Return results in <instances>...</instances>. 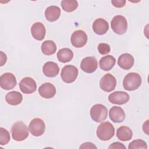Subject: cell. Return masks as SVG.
Here are the masks:
<instances>
[{
	"label": "cell",
	"mask_w": 149,
	"mask_h": 149,
	"mask_svg": "<svg viewBox=\"0 0 149 149\" xmlns=\"http://www.w3.org/2000/svg\"><path fill=\"white\" fill-rule=\"evenodd\" d=\"M116 86V79L111 73H107L101 77L100 81V88L105 92L113 91Z\"/></svg>",
	"instance_id": "8"
},
{
	"label": "cell",
	"mask_w": 149,
	"mask_h": 149,
	"mask_svg": "<svg viewBox=\"0 0 149 149\" xmlns=\"http://www.w3.org/2000/svg\"><path fill=\"white\" fill-rule=\"evenodd\" d=\"M70 41L73 47L76 48H81L84 47L87 42V36L83 30H76L71 36Z\"/></svg>",
	"instance_id": "9"
},
{
	"label": "cell",
	"mask_w": 149,
	"mask_h": 149,
	"mask_svg": "<svg viewBox=\"0 0 149 149\" xmlns=\"http://www.w3.org/2000/svg\"><path fill=\"white\" fill-rule=\"evenodd\" d=\"M55 87L50 83H45L42 84L38 88V93L41 97L44 98H51L56 94Z\"/></svg>",
	"instance_id": "14"
},
{
	"label": "cell",
	"mask_w": 149,
	"mask_h": 149,
	"mask_svg": "<svg viewBox=\"0 0 149 149\" xmlns=\"http://www.w3.org/2000/svg\"><path fill=\"white\" fill-rule=\"evenodd\" d=\"M22 94L16 91L9 92L5 95L6 102L10 105H17L22 102Z\"/></svg>",
	"instance_id": "21"
},
{
	"label": "cell",
	"mask_w": 149,
	"mask_h": 149,
	"mask_svg": "<svg viewBox=\"0 0 149 149\" xmlns=\"http://www.w3.org/2000/svg\"><path fill=\"white\" fill-rule=\"evenodd\" d=\"M19 87L23 93L31 94L36 91L37 84L33 78L26 77L20 81Z\"/></svg>",
	"instance_id": "11"
},
{
	"label": "cell",
	"mask_w": 149,
	"mask_h": 149,
	"mask_svg": "<svg viewBox=\"0 0 149 149\" xmlns=\"http://www.w3.org/2000/svg\"><path fill=\"white\" fill-rule=\"evenodd\" d=\"M6 55L3 52L1 51V66H3L6 62Z\"/></svg>",
	"instance_id": "33"
},
{
	"label": "cell",
	"mask_w": 149,
	"mask_h": 149,
	"mask_svg": "<svg viewBox=\"0 0 149 149\" xmlns=\"http://www.w3.org/2000/svg\"><path fill=\"white\" fill-rule=\"evenodd\" d=\"M78 75L77 68L71 65H65L62 69L61 76L62 80L66 83L73 82Z\"/></svg>",
	"instance_id": "6"
},
{
	"label": "cell",
	"mask_w": 149,
	"mask_h": 149,
	"mask_svg": "<svg viewBox=\"0 0 149 149\" xmlns=\"http://www.w3.org/2000/svg\"><path fill=\"white\" fill-rule=\"evenodd\" d=\"M141 77L136 72H130L126 74L123 81L124 88L127 91H134L137 89L141 85Z\"/></svg>",
	"instance_id": "1"
},
{
	"label": "cell",
	"mask_w": 149,
	"mask_h": 149,
	"mask_svg": "<svg viewBox=\"0 0 149 149\" xmlns=\"http://www.w3.org/2000/svg\"><path fill=\"white\" fill-rule=\"evenodd\" d=\"M111 3L113 6L116 8H122L126 4L125 0H113L111 1Z\"/></svg>",
	"instance_id": "30"
},
{
	"label": "cell",
	"mask_w": 149,
	"mask_h": 149,
	"mask_svg": "<svg viewBox=\"0 0 149 149\" xmlns=\"http://www.w3.org/2000/svg\"><path fill=\"white\" fill-rule=\"evenodd\" d=\"M148 120H147L145 123H143V130L144 133H146L147 134H148Z\"/></svg>",
	"instance_id": "34"
},
{
	"label": "cell",
	"mask_w": 149,
	"mask_h": 149,
	"mask_svg": "<svg viewBox=\"0 0 149 149\" xmlns=\"http://www.w3.org/2000/svg\"><path fill=\"white\" fill-rule=\"evenodd\" d=\"M42 72L47 77H54L59 73V68L55 62L51 61L47 62L42 67Z\"/></svg>",
	"instance_id": "19"
},
{
	"label": "cell",
	"mask_w": 149,
	"mask_h": 149,
	"mask_svg": "<svg viewBox=\"0 0 149 149\" xmlns=\"http://www.w3.org/2000/svg\"><path fill=\"white\" fill-rule=\"evenodd\" d=\"M61 15V9L57 6H49L45 10V16L49 22H54L58 20Z\"/></svg>",
	"instance_id": "20"
},
{
	"label": "cell",
	"mask_w": 149,
	"mask_h": 149,
	"mask_svg": "<svg viewBox=\"0 0 149 149\" xmlns=\"http://www.w3.org/2000/svg\"><path fill=\"white\" fill-rule=\"evenodd\" d=\"M29 130L30 133L36 137L42 135L45 130V125L43 120L36 118L31 120L29 125Z\"/></svg>",
	"instance_id": "7"
},
{
	"label": "cell",
	"mask_w": 149,
	"mask_h": 149,
	"mask_svg": "<svg viewBox=\"0 0 149 149\" xmlns=\"http://www.w3.org/2000/svg\"><path fill=\"white\" fill-rule=\"evenodd\" d=\"M133 132L130 128L126 126L119 127L116 130V137L121 141H129L132 139Z\"/></svg>",
	"instance_id": "23"
},
{
	"label": "cell",
	"mask_w": 149,
	"mask_h": 149,
	"mask_svg": "<svg viewBox=\"0 0 149 149\" xmlns=\"http://www.w3.org/2000/svg\"><path fill=\"white\" fill-rule=\"evenodd\" d=\"M98 51L101 55H106L109 53L111 48L109 44L107 43H100L98 45Z\"/></svg>",
	"instance_id": "29"
},
{
	"label": "cell",
	"mask_w": 149,
	"mask_h": 149,
	"mask_svg": "<svg viewBox=\"0 0 149 149\" xmlns=\"http://www.w3.org/2000/svg\"><path fill=\"white\" fill-rule=\"evenodd\" d=\"M111 28L114 33L122 35L126 33L127 29V22L122 15H116L111 20Z\"/></svg>",
	"instance_id": "4"
},
{
	"label": "cell",
	"mask_w": 149,
	"mask_h": 149,
	"mask_svg": "<svg viewBox=\"0 0 149 149\" xmlns=\"http://www.w3.org/2000/svg\"><path fill=\"white\" fill-rule=\"evenodd\" d=\"M12 138L17 141H21L25 140L29 136V130L26 124L18 121L15 122L11 128Z\"/></svg>",
	"instance_id": "2"
},
{
	"label": "cell",
	"mask_w": 149,
	"mask_h": 149,
	"mask_svg": "<svg viewBox=\"0 0 149 149\" xmlns=\"http://www.w3.org/2000/svg\"><path fill=\"white\" fill-rule=\"evenodd\" d=\"M61 6L65 12H72L78 7V2L76 0H63L61 1Z\"/></svg>",
	"instance_id": "26"
},
{
	"label": "cell",
	"mask_w": 149,
	"mask_h": 149,
	"mask_svg": "<svg viewBox=\"0 0 149 149\" xmlns=\"http://www.w3.org/2000/svg\"><path fill=\"white\" fill-rule=\"evenodd\" d=\"M16 77L12 73H5L0 77V86L4 90H11L16 86Z\"/></svg>",
	"instance_id": "10"
},
{
	"label": "cell",
	"mask_w": 149,
	"mask_h": 149,
	"mask_svg": "<svg viewBox=\"0 0 149 149\" xmlns=\"http://www.w3.org/2000/svg\"><path fill=\"white\" fill-rule=\"evenodd\" d=\"M129 149H136V148H143L147 149V145L146 141L141 139H136L132 141L128 146Z\"/></svg>",
	"instance_id": "28"
},
{
	"label": "cell",
	"mask_w": 149,
	"mask_h": 149,
	"mask_svg": "<svg viewBox=\"0 0 149 149\" xmlns=\"http://www.w3.org/2000/svg\"><path fill=\"white\" fill-rule=\"evenodd\" d=\"M90 116L95 122L104 121L108 115V109L105 106L101 104L94 105L90 109Z\"/></svg>",
	"instance_id": "5"
},
{
	"label": "cell",
	"mask_w": 149,
	"mask_h": 149,
	"mask_svg": "<svg viewBox=\"0 0 149 149\" xmlns=\"http://www.w3.org/2000/svg\"><path fill=\"white\" fill-rule=\"evenodd\" d=\"M9 132L3 127H0V144L4 146L7 144L10 141Z\"/></svg>",
	"instance_id": "27"
},
{
	"label": "cell",
	"mask_w": 149,
	"mask_h": 149,
	"mask_svg": "<svg viewBox=\"0 0 149 149\" xmlns=\"http://www.w3.org/2000/svg\"><path fill=\"white\" fill-rule=\"evenodd\" d=\"M116 62L115 58L112 55H107L101 58L99 61L100 68L105 71H108L112 69Z\"/></svg>",
	"instance_id": "22"
},
{
	"label": "cell",
	"mask_w": 149,
	"mask_h": 149,
	"mask_svg": "<svg viewBox=\"0 0 149 149\" xmlns=\"http://www.w3.org/2000/svg\"><path fill=\"white\" fill-rule=\"evenodd\" d=\"M96 134L100 140L107 141L113 136L115 129L113 126L109 122H104L98 126Z\"/></svg>",
	"instance_id": "3"
},
{
	"label": "cell",
	"mask_w": 149,
	"mask_h": 149,
	"mask_svg": "<svg viewBox=\"0 0 149 149\" xmlns=\"http://www.w3.org/2000/svg\"><path fill=\"white\" fill-rule=\"evenodd\" d=\"M80 148H97V146H95L93 143L90 142H86L82 144L80 147Z\"/></svg>",
	"instance_id": "32"
},
{
	"label": "cell",
	"mask_w": 149,
	"mask_h": 149,
	"mask_svg": "<svg viewBox=\"0 0 149 149\" xmlns=\"http://www.w3.org/2000/svg\"><path fill=\"white\" fill-rule=\"evenodd\" d=\"M134 59L133 56L129 54L125 53L119 56L118 60V64L120 68L125 70H129L134 65Z\"/></svg>",
	"instance_id": "17"
},
{
	"label": "cell",
	"mask_w": 149,
	"mask_h": 149,
	"mask_svg": "<svg viewBox=\"0 0 149 149\" xmlns=\"http://www.w3.org/2000/svg\"><path fill=\"white\" fill-rule=\"evenodd\" d=\"M108 148L109 149H116V148H119V149L124 148V149H125L126 147L123 145V144H122L120 142H115V143H113L112 144H111L109 146Z\"/></svg>",
	"instance_id": "31"
},
{
	"label": "cell",
	"mask_w": 149,
	"mask_h": 149,
	"mask_svg": "<svg viewBox=\"0 0 149 149\" xmlns=\"http://www.w3.org/2000/svg\"><path fill=\"white\" fill-rule=\"evenodd\" d=\"M129 95L122 91H116L108 96V100L112 104L118 105H123L127 102L129 100Z\"/></svg>",
	"instance_id": "13"
},
{
	"label": "cell",
	"mask_w": 149,
	"mask_h": 149,
	"mask_svg": "<svg viewBox=\"0 0 149 149\" xmlns=\"http://www.w3.org/2000/svg\"><path fill=\"white\" fill-rule=\"evenodd\" d=\"M41 49L44 55H51L55 53L56 45L53 41L46 40L42 43Z\"/></svg>",
	"instance_id": "25"
},
{
	"label": "cell",
	"mask_w": 149,
	"mask_h": 149,
	"mask_svg": "<svg viewBox=\"0 0 149 149\" xmlns=\"http://www.w3.org/2000/svg\"><path fill=\"white\" fill-rule=\"evenodd\" d=\"M56 56L59 61L62 63H66L72 59L73 57V52L70 49L64 48L59 50Z\"/></svg>",
	"instance_id": "24"
},
{
	"label": "cell",
	"mask_w": 149,
	"mask_h": 149,
	"mask_svg": "<svg viewBox=\"0 0 149 149\" xmlns=\"http://www.w3.org/2000/svg\"><path fill=\"white\" fill-rule=\"evenodd\" d=\"M93 29L98 35L105 34L109 29L108 23L104 19H97L93 23Z\"/></svg>",
	"instance_id": "18"
},
{
	"label": "cell",
	"mask_w": 149,
	"mask_h": 149,
	"mask_svg": "<svg viewBox=\"0 0 149 149\" xmlns=\"http://www.w3.org/2000/svg\"><path fill=\"white\" fill-rule=\"evenodd\" d=\"M109 116L112 122L115 123H120L124 120L125 113L121 107L113 106L109 111Z\"/></svg>",
	"instance_id": "16"
},
{
	"label": "cell",
	"mask_w": 149,
	"mask_h": 149,
	"mask_svg": "<svg viewBox=\"0 0 149 149\" xmlns=\"http://www.w3.org/2000/svg\"><path fill=\"white\" fill-rule=\"evenodd\" d=\"M46 30L44 25L41 22L34 23L31 27V33L33 37L38 41L44 38Z\"/></svg>",
	"instance_id": "15"
},
{
	"label": "cell",
	"mask_w": 149,
	"mask_h": 149,
	"mask_svg": "<svg viewBox=\"0 0 149 149\" xmlns=\"http://www.w3.org/2000/svg\"><path fill=\"white\" fill-rule=\"evenodd\" d=\"M98 68V63L94 56H87L82 59L80 63V68L87 73L94 72Z\"/></svg>",
	"instance_id": "12"
}]
</instances>
